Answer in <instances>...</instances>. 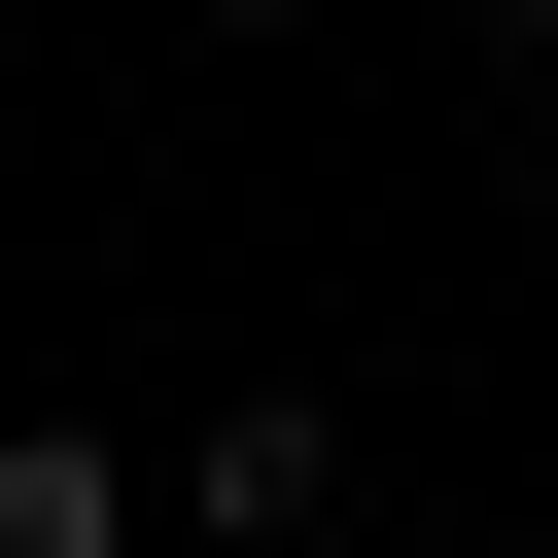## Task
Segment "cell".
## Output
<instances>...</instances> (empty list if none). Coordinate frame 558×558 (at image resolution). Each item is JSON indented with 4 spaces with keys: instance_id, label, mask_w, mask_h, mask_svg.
Masks as SVG:
<instances>
[{
    "instance_id": "obj_3",
    "label": "cell",
    "mask_w": 558,
    "mask_h": 558,
    "mask_svg": "<svg viewBox=\"0 0 558 558\" xmlns=\"http://www.w3.org/2000/svg\"><path fill=\"white\" fill-rule=\"evenodd\" d=\"M488 35H558V0H488Z\"/></svg>"
},
{
    "instance_id": "obj_1",
    "label": "cell",
    "mask_w": 558,
    "mask_h": 558,
    "mask_svg": "<svg viewBox=\"0 0 558 558\" xmlns=\"http://www.w3.org/2000/svg\"><path fill=\"white\" fill-rule=\"evenodd\" d=\"M174 523H209V558H314V523H349V453H314V418H209V453H174Z\"/></svg>"
},
{
    "instance_id": "obj_2",
    "label": "cell",
    "mask_w": 558,
    "mask_h": 558,
    "mask_svg": "<svg viewBox=\"0 0 558 558\" xmlns=\"http://www.w3.org/2000/svg\"><path fill=\"white\" fill-rule=\"evenodd\" d=\"M0 558H105V418H0Z\"/></svg>"
}]
</instances>
